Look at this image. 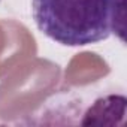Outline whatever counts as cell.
Masks as SVG:
<instances>
[{"label":"cell","instance_id":"obj_1","mask_svg":"<svg viewBox=\"0 0 127 127\" xmlns=\"http://www.w3.org/2000/svg\"><path fill=\"white\" fill-rule=\"evenodd\" d=\"M117 0H32L37 29L66 46L106 40L117 30Z\"/></svg>","mask_w":127,"mask_h":127}]
</instances>
